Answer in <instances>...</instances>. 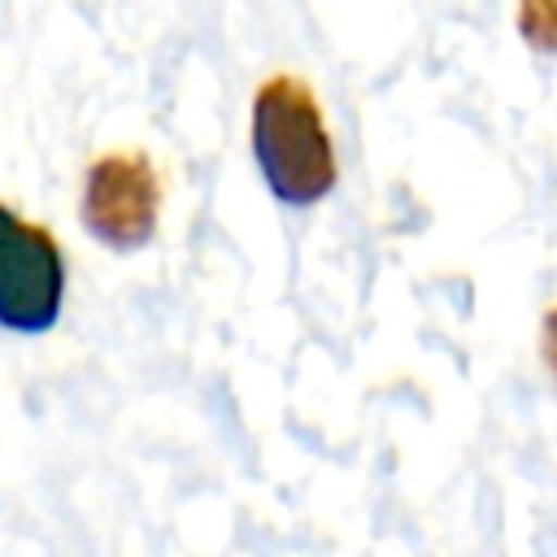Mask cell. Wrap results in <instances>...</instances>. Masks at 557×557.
Returning <instances> with one entry per match:
<instances>
[{"label":"cell","mask_w":557,"mask_h":557,"mask_svg":"<svg viewBox=\"0 0 557 557\" xmlns=\"http://www.w3.org/2000/svg\"><path fill=\"white\" fill-rule=\"evenodd\" d=\"M78 222L109 252L148 248L161 222V178L148 152L139 148L100 152L83 174Z\"/></svg>","instance_id":"obj_3"},{"label":"cell","mask_w":557,"mask_h":557,"mask_svg":"<svg viewBox=\"0 0 557 557\" xmlns=\"http://www.w3.org/2000/svg\"><path fill=\"white\" fill-rule=\"evenodd\" d=\"M540 357H544V366H548V379H553V387H557V305L544 313V322H540Z\"/></svg>","instance_id":"obj_5"},{"label":"cell","mask_w":557,"mask_h":557,"mask_svg":"<svg viewBox=\"0 0 557 557\" xmlns=\"http://www.w3.org/2000/svg\"><path fill=\"white\" fill-rule=\"evenodd\" d=\"M518 30L535 52L557 57V0H518Z\"/></svg>","instance_id":"obj_4"},{"label":"cell","mask_w":557,"mask_h":557,"mask_svg":"<svg viewBox=\"0 0 557 557\" xmlns=\"http://www.w3.org/2000/svg\"><path fill=\"white\" fill-rule=\"evenodd\" d=\"M248 144L265 191L278 205H322L339 183L335 144L313 87L296 74H270L252 91Z\"/></svg>","instance_id":"obj_1"},{"label":"cell","mask_w":557,"mask_h":557,"mask_svg":"<svg viewBox=\"0 0 557 557\" xmlns=\"http://www.w3.org/2000/svg\"><path fill=\"white\" fill-rule=\"evenodd\" d=\"M65 309L61 239L0 200V331L48 335Z\"/></svg>","instance_id":"obj_2"}]
</instances>
